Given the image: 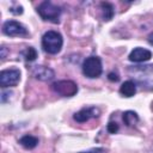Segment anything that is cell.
Here are the masks:
<instances>
[{"mask_svg":"<svg viewBox=\"0 0 153 153\" xmlns=\"http://www.w3.org/2000/svg\"><path fill=\"white\" fill-rule=\"evenodd\" d=\"M20 80V72L17 68H10L4 69L0 73V86L6 87H13L16 86Z\"/></svg>","mask_w":153,"mask_h":153,"instance_id":"cell-6","label":"cell"},{"mask_svg":"<svg viewBox=\"0 0 153 153\" xmlns=\"http://www.w3.org/2000/svg\"><path fill=\"white\" fill-rule=\"evenodd\" d=\"M54 92L62 97H73L78 92V86L72 80H59L51 85Z\"/></svg>","mask_w":153,"mask_h":153,"instance_id":"cell-5","label":"cell"},{"mask_svg":"<svg viewBox=\"0 0 153 153\" xmlns=\"http://www.w3.org/2000/svg\"><path fill=\"white\" fill-rule=\"evenodd\" d=\"M80 153H104V149H103V148H93V149H91V151L80 152Z\"/></svg>","mask_w":153,"mask_h":153,"instance_id":"cell-18","label":"cell"},{"mask_svg":"<svg viewBox=\"0 0 153 153\" xmlns=\"http://www.w3.org/2000/svg\"><path fill=\"white\" fill-rule=\"evenodd\" d=\"M5 56H6V48L1 47V59H5Z\"/></svg>","mask_w":153,"mask_h":153,"instance_id":"cell-19","label":"cell"},{"mask_svg":"<svg viewBox=\"0 0 153 153\" xmlns=\"http://www.w3.org/2000/svg\"><path fill=\"white\" fill-rule=\"evenodd\" d=\"M63 44V38L60 32L50 30L47 31L42 37V48L48 54H57Z\"/></svg>","mask_w":153,"mask_h":153,"instance_id":"cell-2","label":"cell"},{"mask_svg":"<svg viewBox=\"0 0 153 153\" xmlns=\"http://www.w3.org/2000/svg\"><path fill=\"white\" fill-rule=\"evenodd\" d=\"M108 79H109L110 81H118V80H120V76H118V74H117V73L111 72V73H109V74H108Z\"/></svg>","mask_w":153,"mask_h":153,"instance_id":"cell-17","label":"cell"},{"mask_svg":"<svg viewBox=\"0 0 153 153\" xmlns=\"http://www.w3.org/2000/svg\"><path fill=\"white\" fill-rule=\"evenodd\" d=\"M136 92V84L133 81V80H127L124 81L121 87H120V93L123 96V97H133Z\"/></svg>","mask_w":153,"mask_h":153,"instance_id":"cell-11","label":"cell"},{"mask_svg":"<svg viewBox=\"0 0 153 153\" xmlns=\"http://www.w3.org/2000/svg\"><path fill=\"white\" fill-rule=\"evenodd\" d=\"M2 32L10 37H22L27 35L26 27L16 20H7L2 25Z\"/></svg>","mask_w":153,"mask_h":153,"instance_id":"cell-7","label":"cell"},{"mask_svg":"<svg viewBox=\"0 0 153 153\" xmlns=\"http://www.w3.org/2000/svg\"><path fill=\"white\" fill-rule=\"evenodd\" d=\"M99 115H100V110L98 108H96V106H86V108L80 109L78 112H75L73 118L79 123H84V122H87L91 118L99 117Z\"/></svg>","mask_w":153,"mask_h":153,"instance_id":"cell-8","label":"cell"},{"mask_svg":"<svg viewBox=\"0 0 153 153\" xmlns=\"http://www.w3.org/2000/svg\"><path fill=\"white\" fill-rule=\"evenodd\" d=\"M103 72L102 60L98 56H90L86 57L82 62V73L86 78L94 79L98 78Z\"/></svg>","mask_w":153,"mask_h":153,"instance_id":"cell-4","label":"cell"},{"mask_svg":"<svg viewBox=\"0 0 153 153\" xmlns=\"http://www.w3.org/2000/svg\"><path fill=\"white\" fill-rule=\"evenodd\" d=\"M148 42L153 45V32H152V33H149V36H148Z\"/></svg>","mask_w":153,"mask_h":153,"instance_id":"cell-20","label":"cell"},{"mask_svg":"<svg viewBox=\"0 0 153 153\" xmlns=\"http://www.w3.org/2000/svg\"><path fill=\"white\" fill-rule=\"evenodd\" d=\"M37 13L43 20L57 23L61 16V7L51 1H43L37 6Z\"/></svg>","mask_w":153,"mask_h":153,"instance_id":"cell-3","label":"cell"},{"mask_svg":"<svg viewBox=\"0 0 153 153\" xmlns=\"http://www.w3.org/2000/svg\"><path fill=\"white\" fill-rule=\"evenodd\" d=\"M19 143L26 149H32L38 145V139L33 135H24L19 139Z\"/></svg>","mask_w":153,"mask_h":153,"instance_id":"cell-12","label":"cell"},{"mask_svg":"<svg viewBox=\"0 0 153 153\" xmlns=\"http://www.w3.org/2000/svg\"><path fill=\"white\" fill-rule=\"evenodd\" d=\"M32 74L36 79L41 81H49L55 76V73L51 68L44 66H35L32 69Z\"/></svg>","mask_w":153,"mask_h":153,"instance_id":"cell-10","label":"cell"},{"mask_svg":"<svg viewBox=\"0 0 153 153\" xmlns=\"http://www.w3.org/2000/svg\"><path fill=\"white\" fill-rule=\"evenodd\" d=\"M108 131L109 133H111V134H115V133H117L118 131V129H120V127H118V124L116 123V122H109V124H108Z\"/></svg>","mask_w":153,"mask_h":153,"instance_id":"cell-16","label":"cell"},{"mask_svg":"<svg viewBox=\"0 0 153 153\" xmlns=\"http://www.w3.org/2000/svg\"><path fill=\"white\" fill-rule=\"evenodd\" d=\"M128 74L136 85L145 90L153 91V63L130 66L128 68Z\"/></svg>","mask_w":153,"mask_h":153,"instance_id":"cell-1","label":"cell"},{"mask_svg":"<svg viewBox=\"0 0 153 153\" xmlns=\"http://www.w3.org/2000/svg\"><path fill=\"white\" fill-rule=\"evenodd\" d=\"M22 55H23V57H24L26 61L32 62V61H35L36 57H37V51H36V49H35L33 47H27L25 50L22 51Z\"/></svg>","mask_w":153,"mask_h":153,"instance_id":"cell-15","label":"cell"},{"mask_svg":"<svg viewBox=\"0 0 153 153\" xmlns=\"http://www.w3.org/2000/svg\"><path fill=\"white\" fill-rule=\"evenodd\" d=\"M151 57H152L151 50L145 49V48H141V47L134 48L130 51V54H129V60L131 62H136V63H141V62L148 61Z\"/></svg>","mask_w":153,"mask_h":153,"instance_id":"cell-9","label":"cell"},{"mask_svg":"<svg viewBox=\"0 0 153 153\" xmlns=\"http://www.w3.org/2000/svg\"><path fill=\"white\" fill-rule=\"evenodd\" d=\"M123 122H124L126 126L133 127L139 122V116H137V114L135 111L128 110V111L123 112Z\"/></svg>","mask_w":153,"mask_h":153,"instance_id":"cell-13","label":"cell"},{"mask_svg":"<svg viewBox=\"0 0 153 153\" xmlns=\"http://www.w3.org/2000/svg\"><path fill=\"white\" fill-rule=\"evenodd\" d=\"M100 8H102V12H103V18L104 20H111L114 14H115V11H114V6L110 4V2H102L100 4Z\"/></svg>","mask_w":153,"mask_h":153,"instance_id":"cell-14","label":"cell"},{"mask_svg":"<svg viewBox=\"0 0 153 153\" xmlns=\"http://www.w3.org/2000/svg\"><path fill=\"white\" fill-rule=\"evenodd\" d=\"M148 153H153V147H152V148L149 149V152H148Z\"/></svg>","mask_w":153,"mask_h":153,"instance_id":"cell-21","label":"cell"}]
</instances>
